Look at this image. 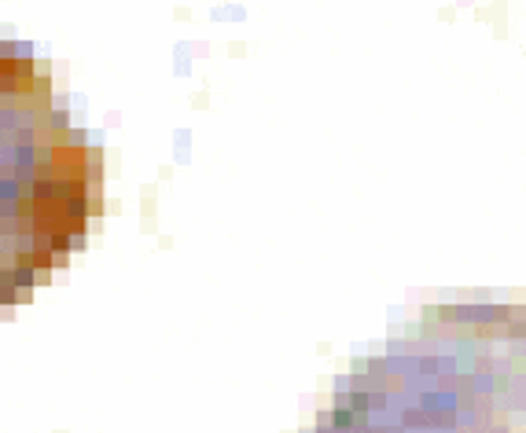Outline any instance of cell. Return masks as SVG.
<instances>
[{"mask_svg":"<svg viewBox=\"0 0 526 433\" xmlns=\"http://www.w3.org/2000/svg\"><path fill=\"white\" fill-rule=\"evenodd\" d=\"M309 433H526V305H430L335 382Z\"/></svg>","mask_w":526,"mask_h":433,"instance_id":"1","label":"cell"},{"mask_svg":"<svg viewBox=\"0 0 526 433\" xmlns=\"http://www.w3.org/2000/svg\"><path fill=\"white\" fill-rule=\"evenodd\" d=\"M100 154L30 52L0 41V308L22 301L89 235Z\"/></svg>","mask_w":526,"mask_h":433,"instance_id":"2","label":"cell"}]
</instances>
